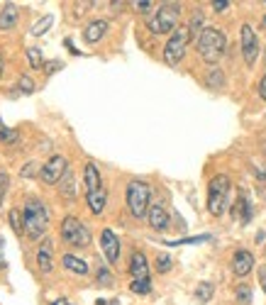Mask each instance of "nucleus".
Wrapping results in <instances>:
<instances>
[{
    "label": "nucleus",
    "mask_w": 266,
    "mask_h": 305,
    "mask_svg": "<svg viewBox=\"0 0 266 305\" xmlns=\"http://www.w3.org/2000/svg\"><path fill=\"white\" fill-rule=\"evenodd\" d=\"M22 217H25V234L30 239H42V234L49 227V210L44 208V203L37 198H30Z\"/></svg>",
    "instance_id": "nucleus-1"
},
{
    "label": "nucleus",
    "mask_w": 266,
    "mask_h": 305,
    "mask_svg": "<svg viewBox=\"0 0 266 305\" xmlns=\"http://www.w3.org/2000/svg\"><path fill=\"white\" fill-rule=\"evenodd\" d=\"M195 47H198V54L203 57V61H208V64H217V61H220V57L225 54L227 39H225V35H222L220 30L205 27V30L198 35Z\"/></svg>",
    "instance_id": "nucleus-2"
},
{
    "label": "nucleus",
    "mask_w": 266,
    "mask_h": 305,
    "mask_svg": "<svg viewBox=\"0 0 266 305\" xmlns=\"http://www.w3.org/2000/svg\"><path fill=\"white\" fill-rule=\"evenodd\" d=\"M149 200H152V191H149V186L144 183V181H130L127 183V208L132 212V217L137 220H144L147 217V212H149Z\"/></svg>",
    "instance_id": "nucleus-3"
},
{
    "label": "nucleus",
    "mask_w": 266,
    "mask_h": 305,
    "mask_svg": "<svg viewBox=\"0 0 266 305\" xmlns=\"http://www.w3.org/2000/svg\"><path fill=\"white\" fill-rule=\"evenodd\" d=\"M229 203V178L225 173L215 176L208 186V210L212 217H220Z\"/></svg>",
    "instance_id": "nucleus-4"
},
{
    "label": "nucleus",
    "mask_w": 266,
    "mask_h": 305,
    "mask_svg": "<svg viewBox=\"0 0 266 305\" xmlns=\"http://www.w3.org/2000/svg\"><path fill=\"white\" fill-rule=\"evenodd\" d=\"M178 15H181V8L176 5V3H166V5H161L159 8V13L149 20V32L154 35H164V32H176L178 27Z\"/></svg>",
    "instance_id": "nucleus-5"
},
{
    "label": "nucleus",
    "mask_w": 266,
    "mask_h": 305,
    "mask_svg": "<svg viewBox=\"0 0 266 305\" xmlns=\"http://www.w3.org/2000/svg\"><path fill=\"white\" fill-rule=\"evenodd\" d=\"M61 239L66 244H71V247H88L91 244V232H88V227L78 217L69 215L61 222Z\"/></svg>",
    "instance_id": "nucleus-6"
},
{
    "label": "nucleus",
    "mask_w": 266,
    "mask_h": 305,
    "mask_svg": "<svg viewBox=\"0 0 266 305\" xmlns=\"http://www.w3.org/2000/svg\"><path fill=\"white\" fill-rule=\"evenodd\" d=\"M188 42H190L188 27H178L171 37H169L166 47H164V61H166L169 66H176L181 59L186 57V47H188Z\"/></svg>",
    "instance_id": "nucleus-7"
},
{
    "label": "nucleus",
    "mask_w": 266,
    "mask_h": 305,
    "mask_svg": "<svg viewBox=\"0 0 266 305\" xmlns=\"http://www.w3.org/2000/svg\"><path fill=\"white\" fill-rule=\"evenodd\" d=\"M66 171H69L66 159L57 154V156H52V159H47V161H44V166L39 169V178H42L47 186H54V183H59V181L66 176Z\"/></svg>",
    "instance_id": "nucleus-8"
},
{
    "label": "nucleus",
    "mask_w": 266,
    "mask_h": 305,
    "mask_svg": "<svg viewBox=\"0 0 266 305\" xmlns=\"http://www.w3.org/2000/svg\"><path fill=\"white\" fill-rule=\"evenodd\" d=\"M239 39H242V57L251 66L256 61V57H259V39H256V32L251 30V25H242Z\"/></svg>",
    "instance_id": "nucleus-9"
},
{
    "label": "nucleus",
    "mask_w": 266,
    "mask_h": 305,
    "mask_svg": "<svg viewBox=\"0 0 266 305\" xmlns=\"http://www.w3.org/2000/svg\"><path fill=\"white\" fill-rule=\"evenodd\" d=\"M100 247H103V254L108 259V264H117L120 261V239L113 229H103L100 232Z\"/></svg>",
    "instance_id": "nucleus-10"
},
{
    "label": "nucleus",
    "mask_w": 266,
    "mask_h": 305,
    "mask_svg": "<svg viewBox=\"0 0 266 305\" xmlns=\"http://www.w3.org/2000/svg\"><path fill=\"white\" fill-rule=\"evenodd\" d=\"M147 222H149V227L156 229V232H164V229H169V212L166 208L161 205V203H154L149 212H147Z\"/></svg>",
    "instance_id": "nucleus-11"
},
{
    "label": "nucleus",
    "mask_w": 266,
    "mask_h": 305,
    "mask_svg": "<svg viewBox=\"0 0 266 305\" xmlns=\"http://www.w3.org/2000/svg\"><path fill=\"white\" fill-rule=\"evenodd\" d=\"M254 266V254L247 251V249H239V251H234V256H232V271H234V276H247L249 271Z\"/></svg>",
    "instance_id": "nucleus-12"
},
{
    "label": "nucleus",
    "mask_w": 266,
    "mask_h": 305,
    "mask_svg": "<svg viewBox=\"0 0 266 305\" xmlns=\"http://www.w3.org/2000/svg\"><path fill=\"white\" fill-rule=\"evenodd\" d=\"M130 273H132V281L149 278V264H147V256L142 251H134L132 254V259H130Z\"/></svg>",
    "instance_id": "nucleus-13"
},
{
    "label": "nucleus",
    "mask_w": 266,
    "mask_h": 305,
    "mask_svg": "<svg viewBox=\"0 0 266 305\" xmlns=\"http://www.w3.org/2000/svg\"><path fill=\"white\" fill-rule=\"evenodd\" d=\"M105 32H108V22H105V20H93V22L86 25L83 39H86L88 44H95V42H100V39L105 37Z\"/></svg>",
    "instance_id": "nucleus-14"
},
{
    "label": "nucleus",
    "mask_w": 266,
    "mask_h": 305,
    "mask_svg": "<svg viewBox=\"0 0 266 305\" xmlns=\"http://www.w3.org/2000/svg\"><path fill=\"white\" fill-rule=\"evenodd\" d=\"M37 266L42 268V273H49V271L54 268V254H52V242H49V239H44V242H42V247H39Z\"/></svg>",
    "instance_id": "nucleus-15"
},
{
    "label": "nucleus",
    "mask_w": 266,
    "mask_h": 305,
    "mask_svg": "<svg viewBox=\"0 0 266 305\" xmlns=\"http://www.w3.org/2000/svg\"><path fill=\"white\" fill-rule=\"evenodd\" d=\"M83 186H86V195L103 188V186H100V171L95 169V164H91V161H88L86 169H83Z\"/></svg>",
    "instance_id": "nucleus-16"
},
{
    "label": "nucleus",
    "mask_w": 266,
    "mask_h": 305,
    "mask_svg": "<svg viewBox=\"0 0 266 305\" xmlns=\"http://www.w3.org/2000/svg\"><path fill=\"white\" fill-rule=\"evenodd\" d=\"M232 217L239 220V222H244V225L251 220V203L247 200L244 193H239V198H237V203H234V208H232Z\"/></svg>",
    "instance_id": "nucleus-17"
},
{
    "label": "nucleus",
    "mask_w": 266,
    "mask_h": 305,
    "mask_svg": "<svg viewBox=\"0 0 266 305\" xmlns=\"http://www.w3.org/2000/svg\"><path fill=\"white\" fill-rule=\"evenodd\" d=\"M18 25V5L15 3H5L3 13H0V30H13Z\"/></svg>",
    "instance_id": "nucleus-18"
},
{
    "label": "nucleus",
    "mask_w": 266,
    "mask_h": 305,
    "mask_svg": "<svg viewBox=\"0 0 266 305\" xmlns=\"http://www.w3.org/2000/svg\"><path fill=\"white\" fill-rule=\"evenodd\" d=\"M61 261H64V266L69 268V271H74V273H78V276H86V273H88L86 259H81V256H76V254H64Z\"/></svg>",
    "instance_id": "nucleus-19"
},
{
    "label": "nucleus",
    "mask_w": 266,
    "mask_h": 305,
    "mask_svg": "<svg viewBox=\"0 0 266 305\" xmlns=\"http://www.w3.org/2000/svg\"><path fill=\"white\" fill-rule=\"evenodd\" d=\"M86 200H88L91 212H93V215H100V212L105 210V203H108V193H105V188H100V191H95V193H88Z\"/></svg>",
    "instance_id": "nucleus-20"
},
{
    "label": "nucleus",
    "mask_w": 266,
    "mask_h": 305,
    "mask_svg": "<svg viewBox=\"0 0 266 305\" xmlns=\"http://www.w3.org/2000/svg\"><path fill=\"white\" fill-rule=\"evenodd\" d=\"M59 193H61L66 200H74V198H76V178H74L71 171H66V176L59 181Z\"/></svg>",
    "instance_id": "nucleus-21"
},
{
    "label": "nucleus",
    "mask_w": 266,
    "mask_h": 305,
    "mask_svg": "<svg viewBox=\"0 0 266 305\" xmlns=\"http://www.w3.org/2000/svg\"><path fill=\"white\" fill-rule=\"evenodd\" d=\"M208 239H212L210 234H195V237H183V239H169L166 244L169 247H178V244H203Z\"/></svg>",
    "instance_id": "nucleus-22"
},
{
    "label": "nucleus",
    "mask_w": 266,
    "mask_h": 305,
    "mask_svg": "<svg viewBox=\"0 0 266 305\" xmlns=\"http://www.w3.org/2000/svg\"><path fill=\"white\" fill-rule=\"evenodd\" d=\"M212 293H215V288H212V283H198V288H195V300L198 303H208L210 298H212Z\"/></svg>",
    "instance_id": "nucleus-23"
},
{
    "label": "nucleus",
    "mask_w": 266,
    "mask_h": 305,
    "mask_svg": "<svg viewBox=\"0 0 266 305\" xmlns=\"http://www.w3.org/2000/svg\"><path fill=\"white\" fill-rule=\"evenodd\" d=\"M27 61L32 69H42L44 66V57H42V49L39 47H27Z\"/></svg>",
    "instance_id": "nucleus-24"
},
{
    "label": "nucleus",
    "mask_w": 266,
    "mask_h": 305,
    "mask_svg": "<svg viewBox=\"0 0 266 305\" xmlns=\"http://www.w3.org/2000/svg\"><path fill=\"white\" fill-rule=\"evenodd\" d=\"M8 217H10V227H13V232H15V234L20 237V234L25 232V222H22L25 217L20 215V210H18V208L10 210V215H8Z\"/></svg>",
    "instance_id": "nucleus-25"
},
{
    "label": "nucleus",
    "mask_w": 266,
    "mask_h": 305,
    "mask_svg": "<svg viewBox=\"0 0 266 305\" xmlns=\"http://www.w3.org/2000/svg\"><path fill=\"white\" fill-rule=\"evenodd\" d=\"M52 22H54V18H52V15H47V18H42V20H39V22H37V25L32 27V35H35V37H39V35H44V32H47V30L52 27Z\"/></svg>",
    "instance_id": "nucleus-26"
},
{
    "label": "nucleus",
    "mask_w": 266,
    "mask_h": 305,
    "mask_svg": "<svg viewBox=\"0 0 266 305\" xmlns=\"http://www.w3.org/2000/svg\"><path fill=\"white\" fill-rule=\"evenodd\" d=\"M171 266H173V261H171L169 254H159V256H156V271H159V273L171 271Z\"/></svg>",
    "instance_id": "nucleus-27"
},
{
    "label": "nucleus",
    "mask_w": 266,
    "mask_h": 305,
    "mask_svg": "<svg viewBox=\"0 0 266 305\" xmlns=\"http://www.w3.org/2000/svg\"><path fill=\"white\" fill-rule=\"evenodd\" d=\"M20 139L18 130H10V127H0V142H5V144H15Z\"/></svg>",
    "instance_id": "nucleus-28"
},
{
    "label": "nucleus",
    "mask_w": 266,
    "mask_h": 305,
    "mask_svg": "<svg viewBox=\"0 0 266 305\" xmlns=\"http://www.w3.org/2000/svg\"><path fill=\"white\" fill-rule=\"evenodd\" d=\"M234 298H237L242 305H249V303H251V288H249V286H237Z\"/></svg>",
    "instance_id": "nucleus-29"
},
{
    "label": "nucleus",
    "mask_w": 266,
    "mask_h": 305,
    "mask_svg": "<svg viewBox=\"0 0 266 305\" xmlns=\"http://www.w3.org/2000/svg\"><path fill=\"white\" fill-rule=\"evenodd\" d=\"M130 290H132V293H139V295H144V293H149V290H152V283H149V278H144V281H132V283H130Z\"/></svg>",
    "instance_id": "nucleus-30"
},
{
    "label": "nucleus",
    "mask_w": 266,
    "mask_h": 305,
    "mask_svg": "<svg viewBox=\"0 0 266 305\" xmlns=\"http://www.w3.org/2000/svg\"><path fill=\"white\" fill-rule=\"evenodd\" d=\"M18 88L22 93H35V81L30 76H20L18 78Z\"/></svg>",
    "instance_id": "nucleus-31"
},
{
    "label": "nucleus",
    "mask_w": 266,
    "mask_h": 305,
    "mask_svg": "<svg viewBox=\"0 0 266 305\" xmlns=\"http://www.w3.org/2000/svg\"><path fill=\"white\" fill-rule=\"evenodd\" d=\"M98 283H100V286H110V283H113V273L105 266L98 268Z\"/></svg>",
    "instance_id": "nucleus-32"
},
{
    "label": "nucleus",
    "mask_w": 266,
    "mask_h": 305,
    "mask_svg": "<svg viewBox=\"0 0 266 305\" xmlns=\"http://www.w3.org/2000/svg\"><path fill=\"white\" fill-rule=\"evenodd\" d=\"M200 27H203V15H200V13H195V15L190 18V27H188V32H190V35H195V32L200 30Z\"/></svg>",
    "instance_id": "nucleus-33"
},
{
    "label": "nucleus",
    "mask_w": 266,
    "mask_h": 305,
    "mask_svg": "<svg viewBox=\"0 0 266 305\" xmlns=\"http://www.w3.org/2000/svg\"><path fill=\"white\" fill-rule=\"evenodd\" d=\"M8 186H10V176L3 171L0 173V203H3V198H5V193H8Z\"/></svg>",
    "instance_id": "nucleus-34"
},
{
    "label": "nucleus",
    "mask_w": 266,
    "mask_h": 305,
    "mask_svg": "<svg viewBox=\"0 0 266 305\" xmlns=\"http://www.w3.org/2000/svg\"><path fill=\"white\" fill-rule=\"evenodd\" d=\"M35 171H37V164H35V161H30V164L20 171V176H22V178H30V176H35Z\"/></svg>",
    "instance_id": "nucleus-35"
},
{
    "label": "nucleus",
    "mask_w": 266,
    "mask_h": 305,
    "mask_svg": "<svg viewBox=\"0 0 266 305\" xmlns=\"http://www.w3.org/2000/svg\"><path fill=\"white\" fill-rule=\"evenodd\" d=\"M251 169H254V173H256L261 181H266V164H259V161H254V164H251Z\"/></svg>",
    "instance_id": "nucleus-36"
},
{
    "label": "nucleus",
    "mask_w": 266,
    "mask_h": 305,
    "mask_svg": "<svg viewBox=\"0 0 266 305\" xmlns=\"http://www.w3.org/2000/svg\"><path fill=\"white\" fill-rule=\"evenodd\" d=\"M208 81H210V86H222V81H225V76L220 74V71H212L208 76Z\"/></svg>",
    "instance_id": "nucleus-37"
},
{
    "label": "nucleus",
    "mask_w": 266,
    "mask_h": 305,
    "mask_svg": "<svg viewBox=\"0 0 266 305\" xmlns=\"http://www.w3.org/2000/svg\"><path fill=\"white\" fill-rule=\"evenodd\" d=\"M152 0H137V3H134V8H137V10H139V13H147V10H152Z\"/></svg>",
    "instance_id": "nucleus-38"
},
{
    "label": "nucleus",
    "mask_w": 266,
    "mask_h": 305,
    "mask_svg": "<svg viewBox=\"0 0 266 305\" xmlns=\"http://www.w3.org/2000/svg\"><path fill=\"white\" fill-rule=\"evenodd\" d=\"M227 0H215V3H212V8H215V10H217V13H222V10H227Z\"/></svg>",
    "instance_id": "nucleus-39"
},
{
    "label": "nucleus",
    "mask_w": 266,
    "mask_h": 305,
    "mask_svg": "<svg viewBox=\"0 0 266 305\" xmlns=\"http://www.w3.org/2000/svg\"><path fill=\"white\" fill-rule=\"evenodd\" d=\"M259 96H261V98L266 100V76L261 78V81H259Z\"/></svg>",
    "instance_id": "nucleus-40"
},
{
    "label": "nucleus",
    "mask_w": 266,
    "mask_h": 305,
    "mask_svg": "<svg viewBox=\"0 0 266 305\" xmlns=\"http://www.w3.org/2000/svg\"><path fill=\"white\" fill-rule=\"evenodd\" d=\"M59 66H61V64H59V61H49V64H47V71H49V74H52V71H57Z\"/></svg>",
    "instance_id": "nucleus-41"
},
{
    "label": "nucleus",
    "mask_w": 266,
    "mask_h": 305,
    "mask_svg": "<svg viewBox=\"0 0 266 305\" xmlns=\"http://www.w3.org/2000/svg\"><path fill=\"white\" fill-rule=\"evenodd\" d=\"M0 266H3V239H0Z\"/></svg>",
    "instance_id": "nucleus-42"
},
{
    "label": "nucleus",
    "mask_w": 266,
    "mask_h": 305,
    "mask_svg": "<svg viewBox=\"0 0 266 305\" xmlns=\"http://www.w3.org/2000/svg\"><path fill=\"white\" fill-rule=\"evenodd\" d=\"M52 305H69V300H57V303H52Z\"/></svg>",
    "instance_id": "nucleus-43"
},
{
    "label": "nucleus",
    "mask_w": 266,
    "mask_h": 305,
    "mask_svg": "<svg viewBox=\"0 0 266 305\" xmlns=\"http://www.w3.org/2000/svg\"><path fill=\"white\" fill-rule=\"evenodd\" d=\"M0 78H3V59H0Z\"/></svg>",
    "instance_id": "nucleus-44"
},
{
    "label": "nucleus",
    "mask_w": 266,
    "mask_h": 305,
    "mask_svg": "<svg viewBox=\"0 0 266 305\" xmlns=\"http://www.w3.org/2000/svg\"><path fill=\"white\" fill-rule=\"evenodd\" d=\"M264 27H266V15H264Z\"/></svg>",
    "instance_id": "nucleus-45"
},
{
    "label": "nucleus",
    "mask_w": 266,
    "mask_h": 305,
    "mask_svg": "<svg viewBox=\"0 0 266 305\" xmlns=\"http://www.w3.org/2000/svg\"><path fill=\"white\" fill-rule=\"evenodd\" d=\"M264 152H266V144H264Z\"/></svg>",
    "instance_id": "nucleus-46"
},
{
    "label": "nucleus",
    "mask_w": 266,
    "mask_h": 305,
    "mask_svg": "<svg viewBox=\"0 0 266 305\" xmlns=\"http://www.w3.org/2000/svg\"><path fill=\"white\" fill-rule=\"evenodd\" d=\"M264 290H266V283H264Z\"/></svg>",
    "instance_id": "nucleus-47"
}]
</instances>
